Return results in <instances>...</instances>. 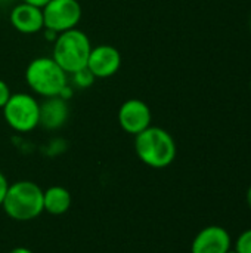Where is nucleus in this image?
Segmentation results:
<instances>
[{
  "label": "nucleus",
  "instance_id": "dca6fc26",
  "mask_svg": "<svg viewBox=\"0 0 251 253\" xmlns=\"http://www.w3.org/2000/svg\"><path fill=\"white\" fill-rule=\"evenodd\" d=\"M7 188H9V182L6 179V176L0 172V206L6 197V193H7Z\"/></svg>",
  "mask_w": 251,
  "mask_h": 253
},
{
  "label": "nucleus",
  "instance_id": "4468645a",
  "mask_svg": "<svg viewBox=\"0 0 251 253\" xmlns=\"http://www.w3.org/2000/svg\"><path fill=\"white\" fill-rule=\"evenodd\" d=\"M234 251L237 253H251V228L238 236Z\"/></svg>",
  "mask_w": 251,
  "mask_h": 253
},
{
  "label": "nucleus",
  "instance_id": "0eeeda50",
  "mask_svg": "<svg viewBox=\"0 0 251 253\" xmlns=\"http://www.w3.org/2000/svg\"><path fill=\"white\" fill-rule=\"evenodd\" d=\"M152 114L151 108L146 102L138 98L127 99L121 104L118 110V123L120 127L129 133L136 136L138 133L143 132L146 127L151 126Z\"/></svg>",
  "mask_w": 251,
  "mask_h": 253
},
{
  "label": "nucleus",
  "instance_id": "2eb2a0df",
  "mask_svg": "<svg viewBox=\"0 0 251 253\" xmlns=\"http://www.w3.org/2000/svg\"><path fill=\"white\" fill-rule=\"evenodd\" d=\"M10 95H12V92H10L7 83L0 79V110L6 105V102L9 101Z\"/></svg>",
  "mask_w": 251,
  "mask_h": 253
},
{
  "label": "nucleus",
  "instance_id": "f257e3e1",
  "mask_svg": "<svg viewBox=\"0 0 251 253\" xmlns=\"http://www.w3.org/2000/svg\"><path fill=\"white\" fill-rule=\"evenodd\" d=\"M135 150L139 160L154 169H164L176 159V142L163 127L149 126L135 136Z\"/></svg>",
  "mask_w": 251,
  "mask_h": 253
},
{
  "label": "nucleus",
  "instance_id": "39448f33",
  "mask_svg": "<svg viewBox=\"0 0 251 253\" xmlns=\"http://www.w3.org/2000/svg\"><path fill=\"white\" fill-rule=\"evenodd\" d=\"M1 110L9 127L19 133L31 132L40 123V102L33 95L12 93Z\"/></svg>",
  "mask_w": 251,
  "mask_h": 253
},
{
  "label": "nucleus",
  "instance_id": "1a4fd4ad",
  "mask_svg": "<svg viewBox=\"0 0 251 253\" xmlns=\"http://www.w3.org/2000/svg\"><path fill=\"white\" fill-rule=\"evenodd\" d=\"M231 236L219 225L203 228L191 245V253H228L231 251Z\"/></svg>",
  "mask_w": 251,
  "mask_h": 253
},
{
  "label": "nucleus",
  "instance_id": "20e7f679",
  "mask_svg": "<svg viewBox=\"0 0 251 253\" xmlns=\"http://www.w3.org/2000/svg\"><path fill=\"white\" fill-rule=\"evenodd\" d=\"M1 208L15 221L36 219L44 211L43 190L33 181H18L9 185Z\"/></svg>",
  "mask_w": 251,
  "mask_h": 253
},
{
  "label": "nucleus",
  "instance_id": "9b49d317",
  "mask_svg": "<svg viewBox=\"0 0 251 253\" xmlns=\"http://www.w3.org/2000/svg\"><path fill=\"white\" fill-rule=\"evenodd\" d=\"M70 108L67 99L61 96L46 98L43 104H40V123L38 126L47 130H56L62 127L68 120Z\"/></svg>",
  "mask_w": 251,
  "mask_h": 253
},
{
  "label": "nucleus",
  "instance_id": "f03ea898",
  "mask_svg": "<svg viewBox=\"0 0 251 253\" xmlns=\"http://www.w3.org/2000/svg\"><path fill=\"white\" fill-rule=\"evenodd\" d=\"M25 82L36 95L52 98L59 96L68 86V74L52 56H38L28 62Z\"/></svg>",
  "mask_w": 251,
  "mask_h": 253
},
{
  "label": "nucleus",
  "instance_id": "a211bd4d",
  "mask_svg": "<svg viewBox=\"0 0 251 253\" xmlns=\"http://www.w3.org/2000/svg\"><path fill=\"white\" fill-rule=\"evenodd\" d=\"M9 253H33L30 249H27V248H15V249H12Z\"/></svg>",
  "mask_w": 251,
  "mask_h": 253
},
{
  "label": "nucleus",
  "instance_id": "f3484780",
  "mask_svg": "<svg viewBox=\"0 0 251 253\" xmlns=\"http://www.w3.org/2000/svg\"><path fill=\"white\" fill-rule=\"evenodd\" d=\"M24 3H28V4H34V6H38V7H43L46 6L50 0H21Z\"/></svg>",
  "mask_w": 251,
  "mask_h": 253
},
{
  "label": "nucleus",
  "instance_id": "7ed1b4c3",
  "mask_svg": "<svg viewBox=\"0 0 251 253\" xmlns=\"http://www.w3.org/2000/svg\"><path fill=\"white\" fill-rule=\"evenodd\" d=\"M92 47L87 34L78 28H72L56 36L52 58L67 74H74L75 71L86 68Z\"/></svg>",
  "mask_w": 251,
  "mask_h": 253
},
{
  "label": "nucleus",
  "instance_id": "423d86ee",
  "mask_svg": "<svg viewBox=\"0 0 251 253\" xmlns=\"http://www.w3.org/2000/svg\"><path fill=\"white\" fill-rule=\"evenodd\" d=\"M41 10L44 28L55 34L77 28L81 19V4L78 0H50Z\"/></svg>",
  "mask_w": 251,
  "mask_h": 253
},
{
  "label": "nucleus",
  "instance_id": "412c9836",
  "mask_svg": "<svg viewBox=\"0 0 251 253\" xmlns=\"http://www.w3.org/2000/svg\"><path fill=\"white\" fill-rule=\"evenodd\" d=\"M250 87H251V83H250Z\"/></svg>",
  "mask_w": 251,
  "mask_h": 253
},
{
  "label": "nucleus",
  "instance_id": "6ab92c4d",
  "mask_svg": "<svg viewBox=\"0 0 251 253\" xmlns=\"http://www.w3.org/2000/svg\"><path fill=\"white\" fill-rule=\"evenodd\" d=\"M247 205H249V208L251 209V185L250 188H249V191H247Z\"/></svg>",
  "mask_w": 251,
  "mask_h": 253
},
{
  "label": "nucleus",
  "instance_id": "ddd939ff",
  "mask_svg": "<svg viewBox=\"0 0 251 253\" xmlns=\"http://www.w3.org/2000/svg\"><path fill=\"white\" fill-rule=\"evenodd\" d=\"M72 76V82H74V84L75 86H78V87H90L93 83H95V80H96V77L87 70V68H81V70H78V71H75L74 74H71Z\"/></svg>",
  "mask_w": 251,
  "mask_h": 253
},
{
  "label": "nucleus",
  "instance_id": "f8f14e48",
  "mask_svg": "<svg viewBox=\"0 0 251 253\" xmlns=\"http://www.w3.org/2000/svg\"><path fill=\"white\" fill-rule=\"evenodd\" d=\"M72 197L61 185H53L43 191V209L50 215H64L71 208Z\"/></svg>",
  "mask_w": 251,
  "mask_h": 253
},
{
  "label": "nucleus",
  "instance_id": "9d476101",
  "mask_svg": "<svg viewBox=\"0 0 251 253\" xmlns=\"http://www.w3.org/2000/svg\"><path fill=\"white\" fill-rule=\"evenodd\" d=\"M9 21L12 27L22 34H36L44 28L41 7L24 1L13 6L9 13Z\"/></svg>",
  "mask_w": 251,
  "mask_h": 253
},
{
  "label": "nucleus",
  "instance_id": "aec40b11",
  "mask_svg": "<svg viewBox=\"0 0 251 253\" xmlns=\"http://www.w3.org/2000/svg\"><path fill=\"white\" fill-rule=\"evenodd\" d=\"M228 253H237V252H235V251H229V252H228Z\"/></svg>",
  "mask_w": 251,
  "mask_h": 253
},
{
  "label": "nucleus",
  "instance_id": "6e6552de",
  "mask_svg": "<svg viewBox=\"0 0 251 253\" xmlns=\"http://www.w3.org/2000/svg\"><path fill=\"white\" fill-rule=\"evenodd\" d=\"M121 67V53L111 44H99L92 47L86 68L96 79H108L118 73Z\"/></svg>",
  "mask_w": 251,
  "mask_h": 253
}]
</instances>
